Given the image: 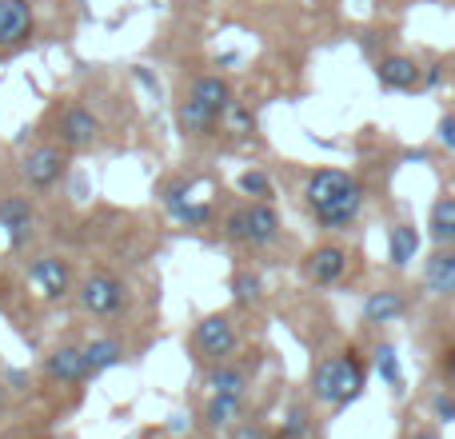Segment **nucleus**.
I'll use <instances>...</instances> for the list:
<instances>
[{"instance_id":"393cba45","label":"nucleus","mask_w":455,"mask_h":439,"mask_svg":"<svg viewBox=\"0 0 455 439\" xmlns=\"http://www.w3.org/2000/svg\"><path fill=\"white\" fill-rule=\"evenodd\" d=\"M188 192H192V188H188L184 180H176V184H168V188H164V208H168V216H172V220H180V212L192 204Z\"/></svg>"},{"instance_id":"4be33fe9","label":"nucleus","mask_w":455,"mask_h":439,"mask_svg":"<svg viewBox=\"0 0 455 439\" xmlns=\"http://www.w3.org/2000/svg\"><path fill=\"white\" fill-rule=\"evenodd\" d=\"M432 240L435 243H455V196L435 200V208H432Z\"/></svg>"},{"instance_id":"c9c22d12","label":"nucleus","mask_w":455,"mask_h":439,"mask_svg":"<svg viewBox=\"0 0 455 439\" xmlns=\"http://www.w3.org/2000/svg\"><path fill=\"white\" fill-rule=\"evenodd\" d=\"M440 80H443V72H440V68H432V72H427V88H435V84H440Z\"/></svg>"},{"instance_id":"6e6552de","label":"nucleus","mask_w":455,"mask_h":439,"mask_svg":"<svg viewBox=\"0 0 455 439\" xmlns=\"http://www.w3.org/2000/svg\"><path fill=\"white\" fill-rule=\"evenodd\" d=\"M32 4L28 0H0V52H12L32 36Z\"/></svg>"},{"instance_id":"412c9836","label":"nucleus","mask_w":455,"mask_h":439,"mask_svg":"<svg viewBox=\"0 0 455 439\" xmlns=\"http://www.w3.org/2000/svg\"><path fill=\"white\" fill-rule=\"evenodd\" d=\"M240 408H243V395H212L204 403V419L208 427H232L240 419Z\"/></svg>"},{"instance_id":"4468645a","label":"nucleus","mask_w":455,"mask_h":439,"mask_svg":"<svg viewBox=\"0 0 455 439\" xmlns=\"http://www.w3.org/2000/svg\"><path fill=\"white\" fill-rule=\"evenodd\" d=\"M216 124H220V116H216L212 108H204L196 96L180 100V108H176V128H180L184 136H212Z\"/></svg>"},{"instance_id":"c756f323","label":"nucleus","mask_w":455,"mask_h":439,"mask_svg":"<svg viewBox=\"0 0 455 439\" xmlns=\"http://www.w3.org/2000/svg\"><path fill=\"white\" fill-rule=\"evenodd\" d=\"M432 411L443 419V424H451V419H455V395L451 392H435L432 395Z\"/></svg>"},{"instance_id":"473e14b6","label":"nucleus","mask_w":455,"mask_h":439,"mask_svg":"<svg viewBox=\"0 0 455 439\" xmlns=\"http://www.w3.org/2000/svg\"><path fill=\"white\" fill-rule=\"evenodd\" d=\"M443 376H448V384L455 387V347H451L448 355H443Z\"/></svg>"},{"instance_id":"0eeeda50","label":"nucleus","mask_w":455,"mask_h":439,"mask_svg":"<svg viewBox=\"0 0 455 439\" xmlns=\"http://www.w3.org/2000/svg\"><path fill=\"white\" fill-rule=\"evenodd\" d=\"M28 283L40 291V299H64L72 291V267L60 256H40L28 267Z\"/></svg>"},{"instance_id":"a878e982","label":"nucleus","mask_w":455,"mask_h":439,"mask_svg":"<svg viewBox=\"0 0 455 439\" xmlns=\"http://www.w3.org/2000/svg\"><path fill=\"white\" fill-rule=\"evenodd\" d=\"M307 432H312V419H307L304 408H291L288 419H283L280 427V439H307Z\"/></svg>"},{"instance_id":"a211bd4d","label":"nucleus","mask_w":455,"mask_h":439,"mask_svg":"<svg viewBox=\"0 0 455 439\" xmlns=\"http://www.w3.org/2000/svg\"><path fill=\"white\" fill-rule=\"evenodd\" d=\"M419 251V232L411 224H395L392 235H387V256H392L395 267H408Z\"/></svg>"},{"instance_id":"aec40b11","label":"nucleus","mask_w":455,"mask_h":439,"mask_svg":"<svg viewBox=\"0 0 455 439\" xmlns=\"http://www.w3.org/2000/svg\"><path fill=\"white\" fill-rule=\"evenodd\" d=\"M403 312V296L400 291H371L363 299V320L368 323H392Z\"/></svg>"},{"instance_id":"1a4fd4ad","label":"nucleus","mask_w":455,"mask_h":439,"mask_svg":"<svg viewBox=\"0 0 455 439\" xmlns=\"http://www.w3.org/2000/svg\"><path fill=\"white\" fill-rule=\"evenodd\" d=\"M304 272H307V280H312V283L331 288V283H339V280H344V272H347V251L336 248V243H320V248L307 251Z\"/></svg>"},{"instance_id":"ddd939ff","label":"nucleus","mask_w":455,"mask_h":439,"mask_svg":"<svg viewBox=\"0 0 455 439\" xmlns=\"http://www.w3.org/2000/svg\"><path fill=\"white\" fill-rule=\"evenodd\" d=\"M376 76H379V84L392 88V92H411V88L419 84V68L408 56H384V60L376 64Z\"/></svg>"},{"instance_id":"f257e3e1","label":"nucleus","mask_w":455,"mask_h":439,"mask_svg":"<svg viewBox=\"0 0 455 439\" xmlns=\"http://www.w3.org/2000/svg\"><path fill=\"white\" fill-rule=\"evenodd\" d=\"M304 200L312 208L315 224L339 232L347 227L363 208V188L355 184V176H347L344 168H320V172L307 176L304 184Z\"/></svg>"},{"instance_id":"72a5a7b5","label":"nucleus","mask_w":455,"mask_h":439,"mask_svg":"<svg viewBox=\"0 0 455 439\" xmlns=\"http://www.w3.org/2000/svg\"><path fill=\"white\" fill-rule=\"evenodd\" d=\"M8 387H12V392H20L24 384H28V376H24V371H8V379H4Z\"/></svg>"},{"instance_id":"7ed1b4c3","label":"nucleus","mask_w":455,"mask_h":439,"mask_svg":"<svg viewBox=\"0 0 455 439\" xmlns=\"http://www.w3.org/2000/svg\"><path fill=\"white\" fill-rule=\"evenodd\" d=\"M124 304H128L124 280H116L112 272H92V275H84V283H80V307H84L88 315L112 320V315L124 312Z\"/></svg>"},{"instance_id":"9d476101","label":"nucleus","mask_w":455,"mask_h":439,"mask_svg":"<svg viewBox=\"0 0 455 439\" xmlns=\"http://www.w3.org/2000/svg\"><path fill=\"white\" fill-rule=\"evenodd\" d=\"M363 379H368V371H363L360 355L339 352L336 355V392H331V408H347V403L363 392Z\"/></svg>"},{"instance_id":"f704fd0d","label":"nucleus","mask_w":455,"mask_h":439,"mask_svg":"<svg viewBox=\"0 0 455 439\" xmlns=\"http://www.w3.org/2000/svg\"><path fill=\"white\" fill-rule=\"evenodd\" d=\"M8 395H12V387H8V384H0V411L8 408Z\"/></svg>"},{"instance_id":"f8f14e48","label":"nucleus","mask_w":455,"mask_h":439,"mask_svg":"<svg viewBox=\"0 0 455 439\" xmlns=\"http://www.w3.org/2000/svg\"><path fill=\"white\" fill-rule=\"evenodd\" d=\"M44 376L52 379V384H84L88 379L84 347H56L44 360Z\"/></svg>"},{"instance_id":"f03ea898","label":"nucleus","mask_w":455,"mask_h":439,"mask_svg":"<svg viewBox=\"0 0 455 439\" xmlns=\"http://www.w3.org/2000/svg\"><path fill=\"white\" fill-rule=\"evenodd\" d=\"M224 235L235 243H251V248H264L280 235V216L267 200H256L248 208H235L232 216L224 220Z\"/></svg>"},{"instance_id":"423d86ee","label":"nucleus","mask_w":455,"mask_h":439,"mask_svg":"<svg viewBox=\"0 0 455 439\" xmlns=\"http://www.w3.org/2000/svg\"><path fill=\"white\" fill-rule=\"evenodd\" d=\"M56 136H60V148L68 152H80V148H92L100 140V120L84 108V104H68L56 124Z\"/></svg>"},{"instance_id":"c85d7f7f","label":"nucleus","mask_w":455,"mask_h":439,"mask_svg":"<svg viewBox=\"0 0 455 439\" xmlns=\"http://www.w3.org/2000/svg\"><path fill=\"white\" fill-rule=\"evenodd\" d=\"M180 224H188V227H204V224H212V208H208V204H196V200H192V204L180 212Z\"/></svg>"},{"instance_id":"2eb2a0df","label":"nucleus","mask_w":455,"mask_h":439,"mask_svg":"<svg viewBox=\"0 0 455 439\" xmlns=\"http://www.w3.org/2000/svg\"><path fill=\"white\" fill-rule=\"evenodd\" d=\"M424 283L432 296H455V251H435V256H427Z\"/></svg>"},{"instance_id":"20e7f679","label":"nucleus","mask_w":455,"mask_h":439,"mask_svg":"<svg viewBox=\"0 0 455 439\" xmlns=\"http://www.w3.org/2000/svg\"><path fill=\"white\" fill-rule=\"evenodd\" d=\"M235 344H240V336H235V323L228 320V315H204V320L192 328V347H196L200 360L208 363H224L228 355L235 352Z\"/></svg>"},{"instance_id":"5701e85b","label":"nucleus","mask_w":455,"mask_h":439,"mask_svg":"<svg viewBox=\"0 0 455 439\" xmlns=\"http://www.w3.org/2000/svg\"><path fill=\"white\" fill-rule=\"evenodd\" d=\"M376 371L387 387H403V371H400V360H395V347L392 344H379L376 347Z\"/></svg>"},{"instance_id":"cd10ccee","label":"nucleus","mask_w":455,"mask_h":439,"mask_svg":"<svg viewBox=\"0 0 455 439\" xmlns=\"http://www.w3.org/2000/svg\"><path fill=\"white\" fill-rule=\"evenodd\" d=\"M224 124L232 128V132H251V128H256V116H251V108H243L240 100H232L224 112Z\"/></svg>"},{"instance_id":"bb28decb","label":"nucleus","mask_w":455,"mask_h":439,"mask_svg":"<svg viewBox=\"0 0 455 439\" xmlns=\"http://www.w3.org/2000/svg\"><path fill=\"white\" fill-rule=\"evenodd\" d=\"M240 192H243V196L267 200V196H272V180H267V172H256V168H251V172L240 176Z\"/></svg>"},{"instance_id":"f3484780","label":"nucleus","mask_w":455,"mask_h":439,"mask_svg":"<svg viewBox=\"0 0 455 439\" xmlns=\"http://www.w3.org/2000/svg\"><path fill=\"white\" fill-rule=\"evenodd\" d=\"M84 360H88V379H92L100 371L116 368V363H124V344L120 339H92V344H84Z\"/></svg>"},{"instance_id":"39448f33","label":"nucleus","mask_w":455,"mask_h":439,"mask_svg":"<svg viewBox=\"0 0 455 439\" xmlns=\"http://www.w3.org/2000/svg\"><path fill=\"white\" fill-rule=\"evenodd\" d=\"M64 172H68V148H60V144L32 148L28 156L20 160V176L28 188H52Z\"/></svg>"},{"instance_id":"dca6fc26","label":"nucleus","mask_w":455,"mask_h":439,"mask_svg":"<svg viewBox=\"0 0 455 439\" xmlns=\"http://www.w3.org/2000/svg\"><path fill=\"white\" fill-rule=\"evenodd\" d=\"M188 96H196L204 108H212L216 116L224 120L228 104H232V84H228L224 76H196V80H192V92Z\"/></svg>"},{"instance_id":"9b49d317","label":"nucleus","mask_w":455,"mask_h":439,"mask_svg":"<svg viewBox=\"0 0 455 439\" xmlns=\"http://www.w3.org/2000/svg\"><path fill=\"white\" fill-rule=\"evenodd\" d=\"M0 227H4L12 248H24V243H28V232H32V200L28 196L0 200Z\"/></svg>"},{"instance_id":"7c9ffc66","label":"nucleus","mask_w":455,"mask_h":439,"mask_svg":"<svg viewBox=\"0 0 455 439\" xmlns=\"http://www.w3.org/2000/svg\"><path fill=\"white\" fill-rule=\"evenodd\" d=\"M232 439H267L264 427L256 424V419H235L232 424Z\"/></svg>"},{"instance_id":"b1692460","label":"nucleus","mask_w":455,"mask_h":439,"mask_svg":"<svg viewBox=\"0 0 455 439\" xmlns=\"http://www.w3.org/2000/svg\"><path fill=\"white\" fill-rule=\"evenodd\" d=\"M259 291H264V283H259L256 272H235V275H232V296H235V304H256Z\"/></svg>"},{"instance_id":"e433bc0d","label":"nucleus","mask_w":455,"mask_h":439,"mask_svg":"<svg viewBox=\"0 0 455 439\" xmlns=\"http://www.w3.org/2000/svg\"><path fill=\"white\" fill-rule=\"evenodd\" d=\"M411 439H440V435H435V432H416Z\"/></svg>"},{"instance_id":"6ab92c4d","label":"nucleus","mask_w":455,"mask_h":439,"mask_svg":"<svg viewBox=\"0 0 455 439\" xmlns=\"http://www.w3.org/2000/svg\"><path fill=\"white\" fill-rule=\"evenodd\" d=\"M204 384L212 387V395H243V387H248V376L224 360V363H212V368H208Z\"/></svg>"},{"instance_id":"2f4dec72","label":"nucleus","mask_w":455,"mask_h":439,"mask_svg":"<svg viewBox=\"0 0 455 439\" xmlns=\"http://www.w3.org/2000/svg\"><path fill=\"white\" fill-rule=\"evenodd\" d=\"M435 132H440V144H443V148H451V152H455V116H443Z\"/></svg>"}]
</instances>
